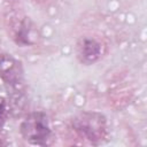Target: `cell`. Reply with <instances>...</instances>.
I'll return each mask as SVG.
<instances>
[{
    "mask_svg": "<svg viewBox=\"0 0 147 147\" xmlns=\"http://www.w3.org/2000/svg\"><path fill=\"white\" fill-rule=\"evenodd\" d=\"M21 131L25 140L32 144L44 145L51 132L46 115L42 113H33L29 115L22 123Z\"/></svg>",
    "mask_w": 147,
    "mask_h": 147,
    "instance_id": "1",
    "label": "cell"
},
{
    "mask_svg": "<svg viewBox=\"0 0 147 147\" xmlns=\"http://www.w3.org/2000/svg\"><path fill=\"white\" fill-rule=\"evenodd\" d=\"M78 48V55L85 63H92L100 56V45L92 39H84Z\"/></svg>",
    "mask_w": 147,
    "mask_h": 147,
    "instance_id": "2",
    "label": "cell"
}]
</instances>
